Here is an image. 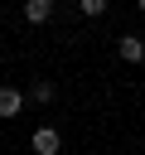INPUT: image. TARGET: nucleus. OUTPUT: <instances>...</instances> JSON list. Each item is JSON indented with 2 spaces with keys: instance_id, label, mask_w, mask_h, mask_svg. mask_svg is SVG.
<instances>
[{
  "instance_id": "1",
  "label": "nucleus",
  "mask_w": 145,
  "mask_h": 155,
  "mask_svg": "<svg viewBox=\"0 0 145 155\" xmlns=\"http://www.w3.org/2000/svg\"><path fill=\"white\" fill-rule=\"evenodd\" d=\"M116 53H121L126 63H145V39H140V34H121V39H116Z\"/></svg>"
},
{
  "instance_id": "2",
  "label": "nucleus",
  "mask_w": 145,
  "mask_h": 155,
  "mask_svg": "<svg viewBox=\"0 0 145 155\" xmlns=\"http://www.w3.org/2000/svg\"><path fill=\"white\" fill-rule=\"evenodd\" d=\"M34 150H39V155H58V150H63V136H58L53 126H39V131H34Z\"/></svg>"
},
{
  "instance_id": "3",
  "label": "nucleus",
  "mask_w": 145,
  "mask_h": 155,
  "mask_svg": "<svg viewBox=\"0 0 145 155\" xmlns=\"http://www.w3.org/2000/svg\"><path fill=\"white\" fill-rule=\"evenodd\" d=\"M24 102H29V97H24L19 87H10V82L0 87V116H19V111H24Z\"/></svg>"
},
{
  "instance_id": "4",
  "label": "nucleus",
  "mask_w": 145,
  "mask_h": 155,
  "mask_svg": "<svg viewBox=\"0 0 145 155\" xmlns=\"http://www.w3.org/2000/svg\"><path fill=\"white\" fill-rule=\"evenodd\" d=\"M24 19H29V24H48V19H53V0H29V5H24Z\"/></svg>"
},
{
  "instance_id": "5",
  "label": "nucleus",
  "mask_w": 145,
  "mask_h": 155,
  "mask_svg": "<svg viewBox=\"0 0 145 155\" xmlns=\"http://www.w3.org/2000/svg\"><path fill=\"white\" fill-rule=\"evenodd\" d=\"M53 92H58V87H53V82H48V78H34V82H29V92H24V97H29V102H39V107H48V102H53Z\"/></svg>"
},
{
  "instance_id": "6",
  "label": "nucleus",
  "mask_w": 145,
  "mask_h": 155,
  "mask_svg": "<svg viewBox=\"0 0 145 155\" xmlns=\"http://www.w3.org/2000/svg\"><path fill=\"white\" fill-rule=\"evenodd\" d=\"M77 15L82 19H102L106 15V0H77Z\"/></svg>"
},
{
  "instance_id": "7",
  "label": "nucleus",
  "mask_w": 145,
  "mask_h": 155,
  "mask_svg": "<svg viewBox=\"0 0 145 155\" xmlns=\"http://www.w3.org/2000/svg\"><path fill=\"white\" fill-rule=\"evenodd\" d=\"M0 53H5V39H0Z\"/></svg>"
}]
</instances>
